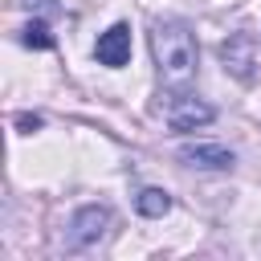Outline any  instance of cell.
Here are the masks:
<instances>
[{"label":"cell","instance_id":"cell-8","mask_svg":"<svg viewBox=\"0 0 261 261\" xmlns=\"http://www.w3.org/2000/svg\"><path fill=\"white\" fill-rule=\"evenodd\" d=\"M20 41H24L29 49H53V45H57V37L49 33V20H45V16H33V20L20 29Z\"/></svg>","mask_w":261,"mask_h":261},{"label":"cell","instance_id":"cell-4","mask_svg":"<svg viewBox=\"0 0 261 261\" xmlns=\"http://www.w3.org/2000/svg\"><path fill=\"white\" fill-rule=\"evenodd\" d=\"M220 61H224V69H228L232 77L253 82V77H257V41H253L249 33H232V37L220 45Z\"/></svg>","mask_w":261,"mask_h":261},{"label":"cell","instance_id":"cell-9","mask_svg":"<svg viewBox=\"0 0 261 261\" xmlns=\"http://www.w3.org/2000/svg\"><path fill=\"white\" fill-rule=\"evenodd\" d=\"M29 12H37V16H45V20H53V16H61V4L57 0H20Z\"/></svg>","mask_w":261,"mask_h":261},{"label":"cell","instance_id":"cell-7","mask_svg":"<svg viewBox=\"0 0 261 261\" xmlns=\"http://www.w3.org/2000/svg\"><path fill=\"white\" fill-rule=\"evenodd\" d=\"M135 212L147 216V220H159V216L171 212V196H167L163 188H143V192L135 196Z\"/></svg>","mask_w":261,"mask_h":261},{"label":"cell","instance_id":"cell-5","mask_svg":"<svg viewBox=\"0 0 261 261\" xmlns=\"http://www.w3.org/2000/svg\"><path fill=\"white\" fill-rule=\"evenodd\" d=\"M175 155H179V163L200 167V171H232V163H237V155L224 143H184Z\"/></svg>","mask_w":261,"mask_h":261},{"label":"cell","instance_id":"cell-1","mask_svg":"<svg viewBox=\"0 0 261 261\" xmlns=\"http://www.w3.org/2000/svg\"><path fill=\"white\" fill-rule=\"evenodd\" d=\"M147 41H151V57H155L159 82L167 90H188L192 77H196V65H200L196 33L175 16H159V20H151Z\"/></svg>","mask_w":261,"mask_h":261},{"label":"cell","instance_id":"cell-10","mask_svg":"<svg viewBox=\"0 0 261 261\" xmlns=\"http://www.w3.org/2000/svg\"><path fill=\"white\" fill-rule=\"evenodd\" d=\"M16 126H20L24 135H33V130L41 126V114H16Z\"/></svg>","mask_w":261,"mask_h":261},{"label":"cell","instance_id":"cell-3","mask_svg":"<svg viewBox=\"0 0 261 261\" xmlns=\"http://www.w3.org/2000/svg\"><path fill=\"white\" fill-rule=\"evenodd\" d=\"M110 228V208L106 204H82L73 216H69V228H65V249L69 253H82L90 245H98Z\"/></svg>","mask_w":261,"mask_h":261},{"label":"cell","instance_id":"cell-6","mask_svg":"<svg viewBox=\"0 0 261 261\" xmlns=\"http://www.w3.org/2000/svg\"><path fill=\"white\" fill-rule=\"evenodd\" d=\"M94 57H98L102 65H110V69H122V65L130 61V24H126V20H114V24L98 37Z\"/></svg>","mask_w":261,"mask_h":261},{"label":"cell","instance_id":"cell-2","mask_svg":"<svg viewBox=\"0 0 261 261\" xmlns=\"http://www.w3.org/2000/svg\"><path fill=\"white\" fill-rule=\"evenodd\" d=\"M163 98H167V102H159V110H163V122H167L171 130H196V126H208V122L216 118V110H212L204 98L188 94V90H167Z\"/></svg>","mask_w":261,"mask_h":261}]
</instances>
